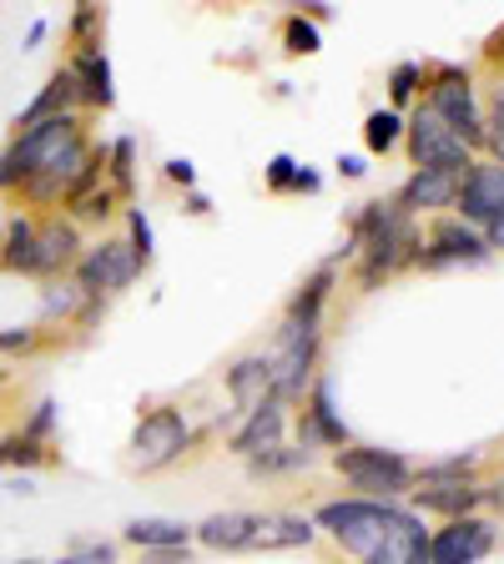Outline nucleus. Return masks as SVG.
<instances>
[{"mask_svg": "<svg viewBox=\"0 0 504 564\" xmlns=\"http://www.w3.org/2000/svg\"><path fill=\"white\" fill-rule=\"evenodd\" d=\"M187 212H192V217H207V212H212L207 192H197V187H192V192H187Z\"/></svg>", "mask_w": 504, "mask_h": 564, "instance_id": "nucleus-46", "label": "nucleus"}, {"mask_svg": "<svg viewBox=\"0 0 504 564\" xmlns=\"http://www.w3.org/2000/svg\"><path fill=\"white\" fill-rule=\"evenodd\" d=\"M141 564H197V550L192 544H182V550H147Z\"/></svg>", "mask_w": 504, "mask_h": 564, "instance_id": "nucleus-41", "label": "nucleus"}, {"mask_svg": "<svg viewBox=\"0 0 504 564\" xmlns=\"http://www.w3.org/2000/svg\"><path fill=\"white\" fill-rule=\"evenodd\" d=\"M313 464V448H288V444H278V448H268V454H258V458H247V474H258V479H278V474H293V469H308Z\"/></svg>", "mask_w": 504, "mask_h": 564, "instance_id": "nucleus-26", "label": "nucleus"}, {"mask_svg": "<svg viewBox=\"0 0 504 564\" xmlns=\"http://www.w3.org/2000/svg\"><path fill=\"white\" fill-rule=\"evenodd\" d=\"M46 31H51V21H35L31 31H25V51H35L41 41H46Z\"/></svg>", "mask_w": 504, "mask_h": 564, "instance_id": "nucleus-48", "label": "nucleus"}, {"mask_svg": "<svg viewBox=\"0 0 504 564\" xmlns=\"http://www.w3.org/2000/svg\"><path fill=\"white\" fill-rule=\"evenodd\" d=\"M484 247H490V252H504V212H500V217H494V223L490 227H484Z\"/></svg>", "mask_w": 504, "mask_h": 564, "instance_id": "nucleus-43", "label": "nucleus"}, {"mask_svg": "<svg viewBox=\"0 0 504 564\" xmlns=\"http://www.w3.org/2000/svg\"><path fill=\"white\" fill-rule=\"evenodd\" d=\"M86 106H82V91H76V82H71V70H51V82L35 91V101L25 106L21 117H15V131L35 127V121H51V117H82Z\"/></svg>", "mask_w": 504, "mask_h": 564, "instance_id": "nucleus-20", "label": "nucleus"}, {"mask_svg": "<svg viewBox=\"0 0 504 564\" xmlns=\"http://www.w3.org/2000/svg\"><path fill=\"white\" fill-rule=\"evenodd\" d=\"M364 564H429V524L414 509H394L378 550Z\"/></svg>", "mask_w": 504, "mask_h": 564, "instance_id": "nucleus-15", "label": "nucleus"}, {"mask_svg": "<svg viewBox=\"0 0 504 564\" xmlns=\"http://www.w3.org/2000/svg\"><path fill=\"white\" fill-rule=\"evenodd\" d=\"M11 494H25V499H31V494H35V479H31V474H15V479H11Z\"/></svg>", "mask_w": 504, "mask_h": 564, "instance_id": "nucleus-49", "label": "nucleus"}, {"mask_svg": "<svg viewBox=\"0 0 504 564\" xmlns=\"http://www.w3.org/2000/svg\"><path fill=\"white\" fill-rule=\"evenodd\" d=\"M86 242H82V227L71 223L66 212H41L35 217V258H31V278L41 282H61L71 278V268L82 262Z\"/></svg>", "mask_w": 504, "mask_h": 564, "instance_id": "nucleus-10", "label": "nucleus"}, {"mask_svg": "<svg viewBox=\"0 0 504 564\" xmlns=\"http://www.w3.org/2000/svg\"><path fill=\"white\" fill-rule=\"evenodd\" d=\"M484 505H490V509H500V514H504V479L484 484Z\"/></svg>", "mask_w": 504, "mask_h": 564, "instance_id": "nucleus-47", "label": "nucleus"}, {"mask_svg": "<svg viewBox=\"0 0 504 564\" xmlns=\"http://www.w3.org/2000/svg\"><path fill=\"white\" fill-rule=\"evenodd\" d=\"M282 41H288V51H293V56H313V51L323 46V35H318V25L308 21V15H288Z\"/></svg>", "mask_w": 504, "mask_h": 564, "instance_id": "nucleus-36", "label": "nucleus"}, {"mask_svg": "<svg viewBox=\"0 0 504 564\" xmlns=\"http://www.w3.org/2000/svg\"><path fill=\"white\" fill-rule=\"evenodd\" d=\"M127 247H131V258H137L141 268L157 258V237H152V223H147V212L141 207H127Z\"/></svg>", "mask_w": 504, "mask_h": 564, "instance_id": "nucleus-34", "label": "nucleus"}, {"mask_svg": "<svg viewBox=\"0 0 504 564\" xmlns=\"http://www.w3.org/2000/svg\"><path fill=\"white\" fill-rule=\"evenodd\" d=\"M11 564H46V560H31V554H25V560H11Z\"/></svg>", "mask_w": 504, "mask_h": 564, "instance_id": "nucleus-50", "label": "nucleus"}, {"mask_svg": "<svg viewBox=\"0 0 504 564\" xmlns=\"http://www.w3.org/2000/svg\"><path fill=\"white\" fill-rule=\"evenodd\" d=\"M121 540L131 544V550H182V544H192V524H182V519H157V514H141L131 519L127 529H121Z\"/></svg>", "mask_w": 504, "mask_h": 564, "instance_id": "nucleus-25", "label": "nucleus"}, {"mask_svg": "<svg viewBox=\"0 0 504 564\" xmlns=\"http://www.w3.org/2000/svg\"><path fill=\"white\" fill-rule=\"evenodd\" d=\"M504 212V166L500 162H474L459 182V197H454V217L459 223H470L474 232L494 223Z\"/></svg>", "mask_w": 504, "mask_h": 564, "instance_id": "nucleus-12", "label": "nucleus"}, {"mask_svg": "<svg viewBox=\"0 0 504 564\" xmlns=\"http://www.w3.org/2000/svg\"><path fill=\"white\" fill-rule=\"evenodd\" d=\"M137 278H141V262L131 258L127 237H106V242L86 247L82 262L71 268V282H76L82 297H117V293H127Z\"/></svg>", "mask_w": 504, "mask_h": 564, "instance_id": "nucleus-8", "label": "nucleus"}, {"mask_svg": "<svg viewBox=\"0 0 504 564\" xmlns=\"http://www.w3.org/2000/svg\"><path fill=\"white\" fill-rule=\"evenodd\" d=\"M318 540V529L308 514H258V534H253V550L278 554V550H308Z\"/></svg>", "mask_w": 504, "mask_h": 564, "instance_id": "nucleus-22", "label": "nucleus"}, {"mask_svg": "<svg viewBox=\"0 0 504 564\" xmlns=\"http://www.w3.org/2000/svg\"><path fill=\"white\" fill-rule=\"evenodd\" d=\"M459 182L464 172H414L399 192H394V207L404 217H423V212H449L459 197Z\"/></svg>", "mask_w": 504, "mask_h": 564, "instance_id": "nucleus-17", "label": "nucleus"}, {"mask_svg": "<svg viewBox=\"0 0 504 564\" xmlns=\"http://www.w3.org/2000/svg\"><path fill=\"white\" fill-rule=\"evenodd\" d=\"M419 258V223L404 217L394 202H368L358 217L348 223V242H343L339 258H329L333 268L339 262H358V288H378L384 278L414 268Z\"/></svg>", "mask_w": 504, "mask_h": 564, "instance_id": "nucleus-1", "label": "nucleus"}, {"mask_svg": "<svg viewBox=\"0 0 504 564\" xmlns=\"http://www.w3.org/2000/svg\"><path fill=\"white\" fill-rule=\"evenodd\" d=\"M474 474H480V454H449V458H435V464H419L414 484H464Z\"/></svg>", "mask_w": 504, "mask_h": 564, "instance_id": "nucleus-27", "label": "nucleus"}, {"mask_svg": "<svg viewBox=\"0 0 504 564\" xmlns=\"http://www.w3.org/2000/svg\"><path fill=\"white\" fill-rule=\"evenodd\" d=\"M227 393H233L237 413H253L262 399H272V358L268 352H247L227 368Z\"/></svg>", "mask_w": 504, "mask_h": 564, "instance_id": "nucleus-21", "label": "nucleus"}, {"mask_svg": "<svg viewBox=\"0 0 504 564\" xmlns=\"http://www.w3.org/2000/svg\"><path fill=\"white\" fill-rule=\"evenodd\" d=\"M71 82H76V91H82V106H92V111H111L117 106V86H111V61H106V51H76V56L66 61Z\"/></svg>", "mask_w": 504, "mask_h": 564, "instance_id": "nucleus-19", "label": "nucleus"}, {"mask_svg": "<svg viewBox=\"0 0 504 564\" xmlns=\"http://www.w3.org/2000/svg\"><path fill=\"white\" fill-rule=\"evenodd\" d=\"M419 101L429 106L474 156L484 152V106H480V91H474V76L464 66H429Z\"/></svg>", "mask_w": 504, "mask_h": 564, "instance_id": "nucleus-3", "label": "nucleus"}, {"mask_svg": "<svg viewBox=\"0 0 504 564\" xmlns=\"http://www.w3.org/2000/svg\"><path fill=\"white\" fill-rule=\"evenodd\" d=\"M253 534H258V514H247V509H223V514H207L202 524H192V540L212 554L253 550Z\"/></svg>", "mask_w": 504, "mask_h": 564, "instance_id": "nucleus-18", "label": "nucleus"}, {"mask_svg": "<svg viewBox=\"0 0 504 564\" xmlns=\"http://www.w3.org/2000/svg\"><path fill=\"white\" fill-rule=\"evenodd\" d=\"M298 434H303V448H343L348 444V423L333 409V378H313L303 403V419H298Z\"/></svg>", "mask_w": 504, "mask_h": 564, "instance_id": "nucleus-14", "label": "nucleus"}, {"mask_svg": "<svg viewBox=\"0 0 504 564\" xmlns=\"http://www.w3.org/2000/svg\"><path fill=\"white\" fill-rule=\"evenodd\" d=\"M41 343L35 328H0V352H31Z\"/></svg>", "mask_w": 504, "mask_h": 564, "instance_id": "nucleus-40", "label": "nucleus"}, {"mask_svg": "<svg viewBox=\"0 0 504 564\" xmlns=\"http://www.w3.org/2000/svg\"><path fill=\"white\" fill-rule=\"evenodd\" d=\"M272 358V399L298 403L318 378V358H323V328H293L282 323L278 338L268 348Z\"/></svg>", "mask_w": 504, "mask_h": 564, "instance_id": "nucleus-6", "label": "nucleus"}, {"mask_svg": "<svg viewBox=\"0 0 504 564\" xmlns=\"http://www.w3.org/2000/svg\"><path fill=\"white\" fill-rule=\"evenodd\" d=\"M282 434H288V403H282V399H262L253 413H243V423L233 429L227 448H233V454L247 464V458H258V454H268V448H278Z\"/></svg>", "mask_w": 504, "mask_h": 564, "instance_id": "nucleus-13", "label": "nucleus"}, {"mask_svg": "<svg viewBox=\"0 0 504 564\" xmlns=\"http://www.w3.org/2000/svg\"><path fill=\"white\" fill-rule=\"evenodd\" d=\"M35 217H41V212H11V217H6V227H0V272H11V278H31Z\"/></svg>", "mask_w": 504, "mask_h": 564, "instance_id": "nucleus-23", "label": "nucleus"}, {"mask_svg": "<svg viewBox=\"0 0 504 564\" xmlns=\"http://www.w3.org/2000/svg\"><path fill=\"white\" fill-rule=\"evenodd\" d=\"M131 156H137V141L117 137L106 147V187L117 192L121 202H131Z\"/></svg>", "mask_w": 504, "mask_h": 564, "instance_id": "nucleus-30", "label": "nucleus"}, {"mask_svg": "<svg viewBox=\"0 0 504 564\" xmlns=\"http://www.w3.org/2000/svg\"><path fill=\"white\" fill-rule=\"evenodd\" d=\"M414 514H439L449 519H470L484 509V484L480 479H464V484H414Z\"/></svg>", "mask_w": 504, "mask_h": 564, "instance_id": "nucleus-16", "label": "nucleus"}, {"mask_svg": "<svg viewBox=\"0 0 504 564\" xmlns=\"http://www.w3.org/2000/svg\"><path fill=\"white\" fill-rule=\"evenodd\" d=\"M404 141V117L394 111V106H384V111H368V121H364V147L374 156H388L394 147Z\"/></svg>", "mask_w": 504, "mask_h": 564, "instance_id": "nucleus-28", "label": "nucleus"}, {"mask_svg": "<svg viewBox=\"0 0 504 564\" xmlns=\"http://www.w3.org/2000/svg\"><path fill=\"white\" fill-rule=\"evenodd\" d=\"M117 202H121V197H117V192H111V187H106V182H101V187H92V192H86V197H71L61 212H66L71 223L82 227V223H106V217L117 212Z\"/></svg>", "mask_w": 504, "mask_h": 564, "instance_id": "nucleus-31", "label": "nucleus"}, {"mask_svg": "<svg viewBox=\"0 0 504 564\" xmlns=\"http://www.w3.org/2000/svg\"><path fill=\"white\" fill-rule=\"evenodd\" d=\"M167 182H176V187H197V166L187 162V156H172V162H167Z\"/></svg>", "mask_w": 504, "mask_h": 564, "instance_id": "nucleus-42", "label": "nucleus"}, {"mask_svg": "<svg viewBox=\"0 0 504 564\" xmlns=\"http://www.w3.org/2000/svg\"><path fill=\"white\" fill-rule=\"evenodd\" d=\"M262 182H268V192H293L298 182V162L288 152H278L268 166H262Z\"/></svg>", "mask_w": 504, "mask_h": 564, "instance_id": "nucleus-38", "label": "nucleus"}, {"mask_svg": "<svg viewBox=\"0 0 504 564\" xmlns=\"http://www.w3.org/2000/svg\"><path fill=\"white\" fill-rule=\"evenodd\" d=\"M0 383H6V378H0Z\"/></svg>", "mask_w": 504, "mask_h": 564, "instance_id": "nucleus-51", "label": "nucleus"}, {"mask_svg": "<svg viewBox=\"0 0 504 564\" xmlns=\"http://www.w3.org/2000/svg\"><path fill=\"white\" fill-rule=\"evenodd\" d=\"M76 307H82L76 282H61V288H46V293H41V317H71V323H76Z\"/></svg>", "mask_w": 504, "mask_h": 564, "instance_id": "nucleus-37", "label": "nucleus"}, {"mask_svg": "<svg viewBox=\"0 0 504 564\" xmlns=\"http://www.w3.org/2000/svg\"><path fill=\"white\" fill-rule=\"evenodd\" d=\"M51 564H117V544H76Z\"/></svg>", "mask_w": 504, "mask_h": 564, "instance_id": "nucleus-39", "label": "nucleus"}, {"mask_svg": "<svg viewBox=\"0 0 504 564\" xmlns=\"http://www.w3.org/2000/svg\"><path fill=\"white\" fill-rule=\"evenodd\" d=\"M323 187V176L318 172H308V166H298V182H293V192H318Z\"/></svg>", "mask_w": 504, "mask_h": 564, "instance_id": "nucleus-44", "label": "nucleus"}, {"mask_svg": "<svg viewBox=\"0 0 504 564\" xmlns=\"http://www.w3.org/2000/svg\"><path fill=\"white\" fill-rule=\"evenodd\" d=\"M423 76H429V70H423L419 61H399V66H394V76H388V101H394V111L419 101V96H423Z\"/></svg>", "mask_w": 504, "mask_h": 564, "instance_id": "nucleus-33", "label": "nucleus"}, {"mask_svg": "<svg viewBox=\"0 0 504 564\" xmlns=\"http://www.w3.org/2000/svg\"><path fill=\"white\" fill-rule=\"evenodd\" d=\"M56 419H61V403H56V399H41V403L31 409V419L21 423V434L51 448V434H56Z\"/></svg>", "mask_w": 504, "mask_h": 564, "instance_id": "nucleus-35", "label": "nucleus"}, {"mask_svg": "<svg viewBox=\"0 0 504 564\" xmlns=\"http://www.w3.org/2000/svg\"><path fill=\"white\" fill-rule=\"evenodd\" d=\"M404 147L414 156V172H470L480 162L423 101H414V111L404 117Z\"/></svg>", "mask_w": 504, "mask_h": 564, "instance_id": "nucleus-7", "label": "nucleus"}, {"mask_svg": "<svg viewBox=\"0 0 504 564\" xmlns=\"http://www.w3.org/2000/svg\"><path fill=\"white\" fill-rule=\"evenodd\" d=\"M394 509L399 505H378V499H358V494H348V499H333V505L318 509L313 529L333 534V544H339L343 554H353V560L364 564L368 554L378 550V540H384Z\"/></svg>", "mask_w": 504, "mask_h": 564, "instance_id": "nucleus-4", "label": "nucleus"}, {"mask_svg": "<svg viewBox=\"0 0 504 564\" xmlns=\"http://www.w3.org/2000/svg\"><path fill=\"white\" fill-rule=\"evenodd\" d=\"M101 25H106L101 6L82 0V6H76V15H71V25H66L71 46H76V51H96V46H101Z\"/></svg>", "mask_w": 504, "mask_h": 564, "instance_id": "nucleus-32", "label": "nucleus"}, {"mask_svg": "<svg viewBox=\"0 0 504 564\" xmlns=\"http://www.w3.org/2000/svg\"><path fill=\"white\" fill-rule=\"evenodd\" d=\"M333 282H339V268L323 262V268H318L313 278L293 293V303H288L282 323H293V328H323V307H329V297H333Z\"/></svg>", "mask_w": 504, "mask_h": 564, "instance_id": "nucleus-24", "label": "nucleus"}, {"mask_svg": "<svg viewBox=\"0 0 504 564\" xmlns=\"http://www.w3.org/2000/svg\"><path fill=\"white\" fill-rule=\"evenodd\" d=\"M494 252L484 247V237L474 232L470 223L459 217H439L429 232H419V258L414 268H429V272H444V268H484Z\"/></svg>", "mask_w": 504, "mask_h": 564, "instance_id": "nucleus-9", "label": "nucleus"}, {"mask_svg": "<svg viewBox=\"0 0 504 564\" xmlns=\"http://www.w3.org/2000/svg\"><path fill=\"white\" fill-rule=\"evenodd\" d=\"M333 469L343 474L348 494L358 499H378V505H399L404 494H414V464L394 448H374V444H343L333 454Z\"/></svg>", "mask_w": 504, "mask_h": 564, "instance_id": "nucleus-2", "label": "nucleus"}, {"mask_svg": "<svg viewBox=\"0 0 504 564\" xmlns=\"http://www.w3.org/2000/svg\"><path fill=\"white\" fill-rule=\"evenodd\" d=\"M500 529L484 514L470 519H449L444 529H429V564H480L494 554Z\"/></svg>", "mask_w": 504, "mask_h": 564, "instance_id": "nucleus-11", "label": "nucleus"}, {"mask_svg": "<svg viewBox=\"0 0 504 564\" xmlns=\"http://www.w3.org/2000/svg\"><path fill=\"white\" fill-rule=\"evenodd\" d=\"M46 444H35V438H25L21 429H15V434H6L0 438V469H15V474H31V469H41V464H46Z\"/></svg>", "mask_w": 504, "mask_h": 564, "instance_id": "nucleus-29", "label": "nucleus"}, {"mask_svg": "<svg viewBox=\"0 0 504 564\" xmlns=\"http://www.w3.org/2000/svg\"><path fill=\"white\" fill-rule=\"evenodd\" d=\"M192 423L182 409H172V403H157V409H147L137 419V429H131V469L137 474H162L172 469L176 458L192 448Z\"/></svg>", "mask_w": 504, "mask_h": 564, "instance_id": "nucleus-5", "label": "nucleus"}, {"mask_svg": "<svg viewBox=\"0 0 504 564\" xmlns=\"http://www.w3.org/2000/svg\"><path fill=\"white\" fill-rule=\"evenodd\" d=\"M339 172L353 182V176H364V172H368V162H364V156H339Z\"/></svg>", "mask_w": 504, "mask_h": 564, "instance_id": "nucleus-45", "label": "nucleus"}]
</instances>
